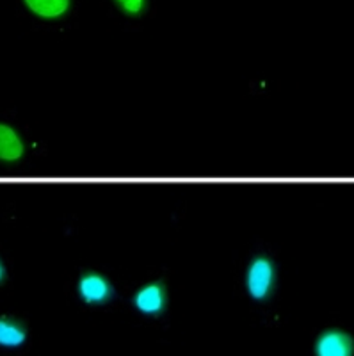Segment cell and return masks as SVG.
I'll list each match as a JSON object with an SVG mask.
<instances>
[{
	"label": "cell",
	"mask_w": 354,
	"mask_h": 356,
	"mask_svg": "<svg viewBox=\"0 0 354 356\" xmlns=\"http://www.w3.org/2000/svg\"><path fill=\"white\" fill-rule=\"evenodd\" d=\"M276 284V267L267 255L251 259L246 271V291L255 301H267L273 296Z\"/></svg>",
	"instance_id": "6da1fadb"
},
{
	"label": "cell",
	"mask_w": 354,
	"mask_h": 356,
	"mask_svg": "<svg viewBox=\"0 0 354 356\" xmlns=\"http://www.w3.org/2000/svg\"><path fill=\"white\" fill-rule=\"evenodd\" d=\"M77 291H79L81 300L86 305H89V307L107 305L116 296V291H114V285L111 284V280L97 271L82 273L81 278H79Z\"/></svg>",
	"instance_id": "7a4b0ae2"
},
{
	"label": "cell",
	"mask_w": 354,
	"mask_h": 356,
	"mask_svg": "<svg viewBox=\"0 0 354 356\" xmlns=\"http://www.w3.org/2000/svg\"><path fill=\"white\" fill-rule=\"evenodd\" d=\"M132 303L137 312H141L143 316L157 317L168 308V287L164 282H150L137 289L134 294Z\"/></svg>",
	"instance_id": "3957f363"
},
{
	"label": "cell",
	"mask_w": 354,
	"mask_h": 356,
	"mask_svg": "<svg viewBox=\"0 0 354 356\" xmlns=\"http://www.w3.org/2000/svg\"><path fill=\"white\" fill-rule=\"evenodd\" d=\"M315 356H354V340L344 330H324L314 346Z\"/></svg>",
	"instance_id": "277c9868"
},
{
	"label": "cell",
	"mask_w": 354,
	"mask_h": 356,
	"mask_svg": "<svg viewBox=\"0 0 354 356\" xmlns=\"http://www.w3.org/2000/svg\"><path fill=\"white\" fill-rule=\"evenodd\" d=\"M25 143L18 130L8 123H0V161L17 162L24 157Z\"/></svg>",
	"instance_id": "5b68a950"
},
{
	"label": "cell",
	"mask_w": 354,
	"mask_h": 356,
	"mask_svg": "<svg viewBox=\"0 0 354 356\" xmlns=\"http://www.w3.org/2000/svg\"><path fill=\"white\" fill-rule=\"evenodd\" d=\"M25 8L41 20H59L72 9V0H24Z\"/></svg>",
	"instance_id": "8992f818"
},
{
	"label": "cell",
	"mask_w": 354,
	"mask_h": 356,
	"mask_svg": "<svg viewBox=\"0 0 354 356\" xmlns=\"http://www.w3.org/2000/svg\"><path fill=\"white\" fill-rule=\"evenodd\" d=\"M27 330L15 317H0V348L15 349L25 344Z\"/></svg>",
	"instance_id": "52a82bcc"
},
{
	"label": "cell",
	"mask_w": 354,
	"mask_h": 356,
	"mask_svg": "<svg viewBox=\"0 0 354 356\" xmlns=\"http://www.w3.org/2000/svg\"><path fill=\"white\" fill-rule=\"evenodd\" d=\"M114 4L127 17H141L146 9V0H114Z\"/></svg>",
	"instance_id": "ba28073f"
},
{
	"label": "cell",
	"mask_w": 354,
	"mask_h": 356,
	"mask_svg": "<svg viewBox=\"0 0 354 356\" xmlns=\"http://www.w3.org/2000/svg\"><path fill=\"white\" fill-rule=\"evenodd\" d=\"M4 278H6V267L4 264H2V260H0V284L4 282Z\"/></svg>",
	"instance_id": "9c48e42d"
}]
</instances>
